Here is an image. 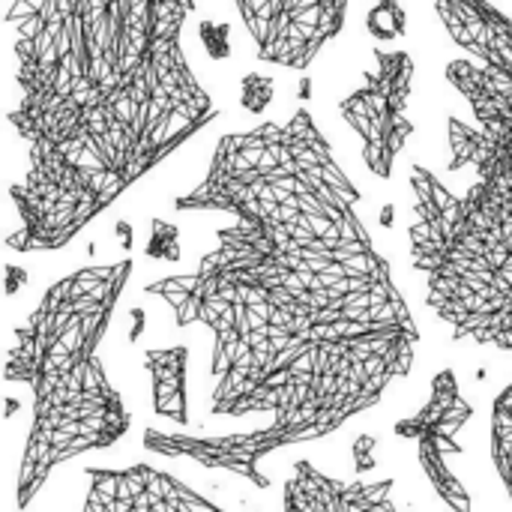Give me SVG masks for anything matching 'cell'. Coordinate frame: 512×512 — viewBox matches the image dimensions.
Returning <instances> with one entry per match:
<instances>
[{
    "mask_svg": "<svg viewBox=\"0 0 512 512\" xmlns=\"http://www.w3.org/2000/svg\"><path fill=\"white\" fill-rule=\"evenodd\" d=\"M381 222H384V225H387V228H390V225H393V207H387V210H384V213H381Z\"/></svg>",
    "mask_w": 512,
    "mask_h": 512,
    "instance_id": "19",
    "label": "cell"
},
{
    "mask_svg": "<svg viewBox=\"0 0 512 512\" xmlns=\"http://www.w3.org/2000/svg\"><path fill=\"white\" fill-rule=\"evenodd\" d=\"M393 480H342L312 462H297L285 483L282 512H402L393 501Z\"/></svg>",
    "mask_w": 512,
    "mask_h": 512,
    "instance_id": "9",
    "label": "cell"
},
{
    "mask_svg": "<svg viewBox=\"0 0 512 512\" xmlns=\"http://www.w3.org/2000/svg\"><path fill=\"white\" fill-rule=\"evenodd\" d=\"M414 72L417 66L408 51L375 48L372 69H366L360 87L339 102L342 120L360 138L366 168L381 180L393 177L396 159L414 135V120L408 114Z\"/></svg>",
    "mask_w": 512,
    "mask_h": 512,
    "instance_id": "5",
    "label": "cell"
},
{
    "mask_svg": "<svg viewBox=\"0 0 512 512\" xmlns=\"http://www.w3.org/2000/svg\"><path fill=\"white\" fill-rule=\"evenodd\" d=\"M273 87H276V81L270 75H258V72L246 75L243 84H240V102H243V108L249 114H261L270 105V99H273Z\"/></svg>",
    "mask_w": 512,
    "mask_h": 512,
    "instance_id": "14",
    "label": "cell"
},
{
    "mask_svg": "<svg viewBox=\"0 0 512 512\" xmlns=\"http://www.w3.org/2000/svg\"><path fill=\"white\" fill-rule=\"evenodd\" d=\"M351 0H234L255 45V57L273 66L309 69L342 33Z\"/></svg>",
    "mask_w": 512,
    "mask_h": 512,
    "instance_id": "6",
    "label": "cell"
},
{
    "mask_svg": "<svg viewBox=\"0 0 512 512\" xmlns=\"http://www.w3.org/2000/svg\"><path fill=\"white\" fill-rule=\"evenodd\" d=\"M360 201L309 108L219 138L204 180L174 210L234 222L192 273L144 291L171 306L177 327L210 333V414L273 423L225 438L150 429L147 450L267 489L264 456L333 435L411 375L420 330Z\"/></svg>",
    "mask_w": 512,
    "mask_h": 512,
    "instance_id": "1",
    "label": "cell"
},
{
    "mask_svg": "<svg viewBox=\"0 0 512 512\" xmlns=\"http://www.w3.org/2000/svg\"><path fill=\"white\" fill-rule=\"evenodd\" d=\"M201 39H204V45H207V51H210L213 57H228V54H231V45H228V24H222V33H219V36H213L210 21H204V27H201Z\"/></svg>",
    "mask_w": 512,
    "mask_h": 512,
    "instance_id": "16",
    "label": "cell"
},
{
    "mask_svg": "<svg viewBox=\"0 0 512 512\" xmlns=\"http://www.w3.org/2000/svg\"><path fill=\"white\" fill-rule=\"evenodd\" d=\"M180 231L177 225L165 222V219H153V237L147 243V255L150 258H162V261H180Z\"/></svg>",
    "mask_w": 512,
    "mask_h": 512,
    "instance_id": "15",
    "label": "cell"
},
{
    "mask_svg": "<svg viewBox=\"0 0 512 512\" xmlns=\"http://www.w3.org/2000/svg\"><path fill=\"white\" fill-rule=\"evenodd\" d=\"M492 462L512 507V384L498 393L492 405Z\"/></svg>",
    "mask_w": 512,
    "mask_h": 512,
    "instance_id": "12",
    "label": "cell"
},
{
    "mask_svg": "<svg viewBox=\"0 0 512 512\" xmlns=\"http://www.w3.org/2000/svg\"><path fill=\"white\" fill-rule=\"evenodd\" d=\"M195 0H12L27 147L15 252H57L216 117L183 27Z\"/></svg>",
    "mask_w": 512,
    "mask_h": 512,
    "instance_id": "2",
    "label": "cell"
},
{
    "mask_svg": "<svg viewBox=\"0 0 512 512\" xmlns=\"http://www.w3.org/2000/svg\"><path fill=\"white\" fill-rule=\"evenodd\" d=\"M444 75L471 111L447 120V168L471 180L411 165V264L459 342L512 351V72L456 57Z\"/></svg>",
    "mask_w": 512,
    "mask_h": 512,
    "instance_id": "3",
    "label": "cell"
},
{
    "mask_svg": "<svg viewBox=\"0 0 512 512\" xmlns=\"http://www.w3.org/2000/svg\"><path fill=\"white\" fill-rule=\"evenodd\" d=\"M81 512H225L180 483L177 477L150 468H90L87 498Z\"/></svg>",
    "mask_w": 512,
    "mask_h": 512,
    "instance_id": "8",
    "label": "cell"
},
{
    "mask_svg": "<svg viewBox=\"0 0 512 512\" xmlns=\"http://www.w3.org/2000/svg\"><path fill=\"white\" fill-rule=\"evenodd\" d=\"M186 363H189V351L183 345L144 351V366L153 378V408L159 417H168L180 426L189 423Z\"/></svg>",
    "mask_w": 512,
    "mask_h": 512,
    "instance_id": "11",
    "label": "cell"
},
{
    "mask_svg": "<svg viewBox=\"0 0 512 512\" xmlns=\"http://www.w3.org/2000/svg\"><path fill=\"white\" fill-rule=\"evenodd\" d=\"M471 417H474V408L462 396L456 372L444 369L432 381V399L426 402V408L417 417L402 420L396 426L399 438L417 441L423 474L429 477V483L438 492V498L453 512H474L468 489L447 468V456L462 453V447L456 444V435L468 426Z\"/></svg>",
    "mask_w": 512,
    "mask_h": 512,
    "instance_id": "7",
    "label": "cell"
},
{
    "mask_svg": "<svg viewBox=\"0 0 512 512\" xmlns=\"http://www.w3.org/2000/svg\"><path fill=\"white\" fill-rule=\"evenodd\" d=\"M132 267V258H123L63 276L15 327L6 381L33 393V423L15 483L18 510L33 504L57 465L108 450L132 429L123 396L99 360Z\"/></svg>",
    "mask_w": 512,
    "mask_h": 512,
    "instance_id": "4",
    "label": "cell"
},
{
    "mask_svg": "<svg viewBox=\"0 0 512 512\" xmlns=\"http://www.w3.org/2000/svg\"><path fill=\"white\" fill-rule=\"evenodd\" d=\"M6 273H9V279H6V294H15V291H18V285H21V282H27V273H24L21 267H15V264H9V267H6Z\"/></svg>",
    "mask_w": 512,
    "mask_h": 512,
    "instance_id": "18",
    "label": "cell"
},
{
    "mask_svg": "<svg viewBox=\"0 0 512 512\" xmlns=\"http://www.w3.org/2000/svg\"><path fill=\"white\" fill-rule=\"evenodd\" d=\"M450 39L474 60L512 72V18L492 0H435Z\"/></svg>",
    "mask_w": 512,
    "mask_h": 512,
    "instance_id": "10",
    "label": "cell"
},
{
    "mask_svg": "<svg viewBox=\"0 0 512 512\" xmlns=\"http://www.w3.org/2000/svg\"><path fill=\"white\" fill-rule=\"evenodd\" d=\"M369 30L384 42L402 36L405 33V12H402L399 0H381L369 15Z\"/></svg>",
    "mask_w": 512,
    "mask_h": 512,
    "instance_id": "13",
    "label": "cell"
},
{
    "mask_svg": "<svg viewBox=\"0 0 512 512\" xmlns=\"http://www.w3.org/2000/svg\"><path fill=\"white\" fill-rule=\"evenodd\" d=\"M372 447H375L372 438H360V441H357V450H354V453H357V468H360V471H369V468L375 465V462H372Z\"/></svg>",
    "mask_w": 512,
    "mask_h": 512,
    "instance_id": "17",
    "label": "cell"
}]
</instances>
